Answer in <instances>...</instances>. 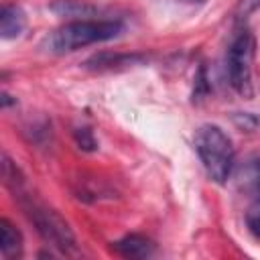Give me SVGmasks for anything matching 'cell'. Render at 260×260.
<instances>
[{"label": "cell", "mask_w": 260, "mask_h": 260, "mask_svg": "<svg viewBox=\"0 0 260 260\" xmlns=\"http://www.w3.org/2000/svg\"><path fill=\"white\" fill-rule=\"evenodd\" d=\"M256 189H258V193H260V175H258V179H256Z\"/></svg>", "instance_id": "obj_14"}, {"label": "cell", "mask_w": 260, "mask_h": 260, "mask_svg": "<svg viewBox=\"0 0 260 260\" xmlns=\"http://www.w3.org/2000/svg\"><path fill=\"white\" fill-rule=\"evenodd\" d=\"M120 20H73L63 24L61 28L53 30L45 39V47L49 53H71L75 49L104 43L110 39H116L122 32Z\"/></svg>", "instance_id": "obj_2"}, {"label": "cell", "mask_w": 260, "mask_h": 260, "mask_svg": "<svg viewBox=\"0 0 260 260\" xmlns=\"http://www.w3.org/2000/svg\"><path fill=\"white\" fill-rule=\"evenodd\" d=\"M51 10L57 12L59 16H91L95 12L93 6L79 2V0H59L51 4Z\"/></svg>", "instance_id": "obj_9"}, {"label": "cell", "mask_w": 260, "mask_h": 260, "mask_svg": "<svg viewBox=\"0 0 260 260\" xmlns=\"http://www.w3.org/2000/svg\"><path fill=\"white\" fill-rule=\"evenodd\" d=\"M195 150L215 183H225L234 169V146L228 134L215 124H203L195 130L193 136Z\"/></svg>", "instance_id": "obj_3"}, {"label": "cell", "mask_w": 260, "mask_h": 260, "mask_svg": "<svg viewBox=\"0 0 260 260\" xmlns=\"http://www.w3.org/2000/svg\"><path fill=\"white\" fill-rule=\"evenodd\" d=\"M114 252L124 256V258H148L154 252V246L148 238L138 236V234H128L120 238L118 242L112 244Z\"/></svg>", "instance_id": "obj_6"}, {"label": "cell", "mask_w": 260, "mask_h": 260, "mask_svg": "<svg viewBox=\"0 0 260 260\" xmlns=\"http://www.w3.org/2000/svg\"><path fill=\"white\" fill-rule=\"evenodd\" d=\"M73 136H75V142H77L79 148L89 150V152L98 148V142H95V138H93V132H91L87 126L75 128V130H73Z\"/></svg>", "instance_id": "obj_10"}, {"label": "cell", "mask_w": 260, "mask_h": 260, "mask_svg": "<svg viewBox=\"0 0 260 260\" xmlns=\"http://www.w3.org/2000/svg\"><path fill=\"white\" fill-rule=\"evenodd\" d=\"M246 223H248L250 232L256 238H260V203H256V205L250 207V211L246 213Z\"/></svg>", "instance_id": "obj_11"}, {"label": "cell", "mask_w": 260, "mask_h": 260, "mask_svg": "<svg viewBox=\"0 0 260 260\" xmlns=\"http://www.w3.org/2000/svg\"><path fill=\"white\" fill-rule=\"evenodd\" d=\"M2 177H4V183L12 189L14 197H18L26 217L32 221V225L37 228L39 236L51 244L53 248H57L61 254H77V244H75V236L69 228V223L51 207L35 201L32 197L24 195L22 193V177L18 173V169L10 162L8 156L2 158Z\"/></svg>", "instance_id": "obj_1"}, {"label": "cell", "mask_w": 260, "mask_h": 260, "mask_svg": "<svg viewBox=\"0 0 260 260\" xmlns=\"http://www.w3.org/2000/svg\"><path fill=\"white\" fill-rule=\"evenodd\" d=\"M144 61L142 55H122V53H98L93 57H89L83 67L85 69H93V71H112V69H120V67H128V65H136Z\"/></svg>", "instance_id": "obj_5"}, {"label": "cell", "mask_w": 260, "mask_h": 260, "mask_svg": "<svg viewBox=\"0 0 260 260\" xmlns=\"http://www.w3.org/2000/svg\"><path fill=\"white\" fill-rule=\"evenodd\" d=\"M187 2H203V0H187Z\"/></svg>", "instance_id": "obj_15"}, {"label": "cell", "mask_w": 260, "mask_h": 260, "mask_svg": "<svg viewBox=\"0 0 260 260\" xmlns=\"http://www.w3.org/2000/svg\"><path fill=\"white\" fill-rule=\"evenodd\" d=\"M24 12L16 4H4L0 10V35L2 39H14L24 30Z\"/></svg>", "instance_id": "obj_7"}, {"label": "cell", "mask_w": 260, "mask_h": 260, "mask_svg": "<svg viewBox=\"0 0 260 260\" xmlns=\"http://www.w3.org/2000/svg\"><path fill=\"white\" fill-rule=\"evenodd\" d=\"M258 6H260V0H240L238 2V8H236V14H238V18H246Z\"/></svg>", "instance_id": "obj_13"}, {"label": "cell", "mask_w": 260, "mask_h": 260, "mask_svg": "<svg viewBox=\"0 0 260 260\" xmlns=\"http://www.w3.org/2000/svg\"><path fill=\"white\" fill-rule=\"evenodd\" d=\"M0 250L6 258L18 256L22 250V236L8 219H0Z\"/></svg>", "instance_id": "obj_8"}, {"label": "cell", "mask_w": 260, "mask_h": 260, "mask_svg": "<svg viewBox=\"0 0 260 260\" xmlns=\"http://www.w3.org/2000/svg\"><path fill=\"white\" fill-rule=\"evenodd\" d=\"M252 59H254V37L246 26H240L230 43L225 55L230 85L242 95L252 98Z\"/></svg>", "instance_id": "obj_4"}, {"label": "cell", "mask_w": 260, "mask_h": 260, "mask_svg": "<svg viewBox=\"0 0 260 260\" xmlns=\"http://www.w3.org/2000/svg\"><path fill=\"white\" fill-rule=\"evenodd\" d=\"M195 91H193V100H201L207 91H209V83H207V75H205V67H199L197 75H195Z\"/></svg>", "instance_id": "obj_12"}]
</instances>
